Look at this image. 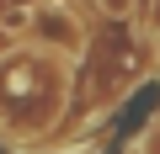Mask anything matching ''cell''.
<instances>
[{
	"label": "cell",
	"instance_id": "obj_1",
	"mask_svg": "<svg viewBox=\"0 0 160 154\" xmlns=\"http://www.w3.org/2000/svg\"><path fill=\"white\" fill-rule=\"evenodd\" d=\"M69 74L53 48H16L0 58V133L38 138L64 117Z\"/></svg>",
	"mask_w": 160,
	"mask_h": 154
},
{
	"label": "cell",
	"instance_id": "obj_2",
	"mask_svg": "<svg viewBox=\"0 0 160 154\" xmlns=\"http://www.w3.org/2000/svg\"><path fill=\"white\" fill-rule=\"evenodd\" d=\"M96 11H102L107 21H128V16L139 11V0H96Z\"/></svg>",
	"mask_w": 160,
	"mask_h": 154
},
{
	"label": "cell",
	"instance_id": "obj_3",
	"mask_svg": "<svg viewBox=\"0 0 160 154\" xmlns=\"http://www.w3.org/2000/svg\"><path fill=\"white\" fill-rule=\"evenodd\" d=\"M149 21H155V32H160V0H155V6H149Z\"/></svg>",
	"mask_w": 160,
	"mask_h": 154
}]
</instances>
